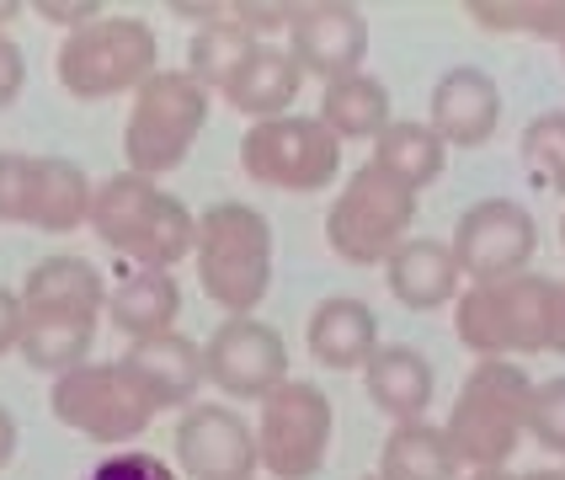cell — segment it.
<instances>
[{"label": "cell", "mask_w": 565, "mask_h": 480, "mask_svg": "<svg viewBox=\"0 0 565 480\" xmlns=\"http://www.w3.org/2000/svg\"><path fill=\"white\" fill-rule=\"evenodd\" d=\"M198 284L220 310L252 316L273 284V224L246 203H214L198 220Z\"/></svg>", "instance_id": "6da1fadb"}, {"label": "cell", "mask_w": 565, "mask_h": 480, "mask_svg": "<svg viewBox=\"0 0 565 480\" xmlns=\"http://www.w3.org/2000/svg\"><path fill=\"white\" fill-rule=\"evenodd\" d=\"M160 70L156 28L139 17H96L92 28L70 32L54 54V75L70 96L102 102V96L139 92Z\"/></svg>", "instance_id": "7a4b0ae2"}, {"label": "cell", "mask_w": 565, "mask_h": 480, "mask_svg": "<svg viewBox=\"0 0 565 480\" xmlns=\"http://www.w3.org/2000/svg\"><path fill=\"white\" fill-rule=\"evenodd\" d=\"M209 124V86L188 70H156L139 92L124 128V156L134 177H166L192 156V139Z\"/></svg>", "instance_id": "3957f363"}, {"label": "cell", "mask_w": 565, "mask_h": 480, "mask_svg": "<svg viewBox=\"0 0 565 480\" xmlns=\"http://www.w3.org/2000/svg\"><path fill=\"white\" fill-rule=\"evenodd\" d=\"M411 220H416V192L401 188L395 177H384L374 160H369L337 192V203L326 214V241H331V252L342 256V262L369 267V262H384L406 241Z\"/></svg>", "instance_id": "277c9868"}, {"label": "cell", "mask_w": 565, "mask_h": 480, "mask_svg": "<svg viewBox=\"0 0 565 480\" xmlns=\"http://www.w3.org/2000/svg\"><path fill=\"white\" fill-rule=\"evenodd\" d=\"M49 406L70 433H81L92 444H128L156 422V406L124 369V358L118 363H81V369L60 374Z\"/></svg>", "instance_id": "5b68a950"}, {"label": "cell", "mask_w": 565, "mask_h": 480, "mask_svg": "<svg viewBox=\"0 0 565 480\" xmlns=\"http://www.w3.org/2000/svg\"><path fill=\"white\" fill-rule=\"evenodd\" d=\"M241 166L262 188L282 192H320L342 171V139L320 118H262L241 139Z\"/></svg>", "instance_id": "8992f818"}, {"label": "cell", "mask_w": 565, "mask_h": 480, "mask_svg": "<svg viewBox=\"0 0 565 480\" xmlns=\"http://www.w3.org/2000/svg\"><path fill=\"white\" fill-rule=\"evenodd\" d=\"M331 401L310 380H282L262 401L256 422V454L278 480H315L331 454Z\"/></svg>", "instance_id": "52a82bcc"}, {"label": "cell", "mask_w": 565, "mask_h": 480, "mask_svg": "<svg viewBox=\"0 0 565 480\" xmlns=\"http://www.w3.org/2000/svg\"><path fill=\"white\" fill-rule=\"evenodd\" d=\"M539 252V224L523 203L512 198H486L465 209V220L454 230V262L470 284H507L518 273H529Z\"/></svg>", "instance_id": "ba28073f"}, {"label": "cell", "mask_w": 565, "mask_h": 480, "mask_svg": "<svg viewBox=\"0 0 565 480\" xmlns=\"http://www.w3.org/2000/svg\"><path fill=\"white\" fill-rule=\"evenodd\" d=\"M203 374L214 390L235 395V401H267L288 380V348L267 320L230 316L203 342Z\"/></svg>", "instance_id": "9c48e42d"}, {"label": "cell", "mask_w": 565, "mask_h": 480, "mask_svg": "<svg viewBox=\"0 0 565 480\" xmlns=\"http://www.w3.org/2000/svg\"><path fill=\"white\" fill-rule=\"evenodd\" d=\"M177 465L188 480H252L262 465L256 427H246V416L220 401H203L177 427Z\"/></svg>", "instance_id": "30bf717a"}, {"label": "cell", "mask_w": 565, "mask_h": 480, "mask_svg": "<svg viewBox=\"0 0 565 480\" xmlns=\"http://www.w3.org/2000/svg\"><path fill=\"white\" fill-rule=\"evenodd\" d=\"M288 54L305 75H320L326 86L342 81V75H358L363 60H369V22L358 6L347 0H315V6H299V22L288 32Z\"/></svg>", "instance_id": "8fae6325"}, {"label": "cell", "mask_w": 565, "mask_h": 480, "mask_svg": "<svg viewBox=\"0 0 565 480\" xmlns=\"http://www.w3.org/2000/svg\"><path fill=\"white\" fill-rule=\"evenodd\" d=\"M497 124H502V92L486 70L459 64L433 86V134L443 145L475 150L497 134Z\"/></svg>", "instance_id": "7c38bea8"}, {"label": "cell", "mask_w": 565, "mask_h": 480, "mask_svg": "<svg viewBox=\"0 0 565 480\" xmlns=\"http://www.w3.org/2000/svg\"><path fill=\"white\" fill-rule=\"evenodd\" d=\"M384 284H390V294H395L406 310H443L448 299H459L465 273H459L448 241L406 235L395 252L384 256Z\"/></svg>", "instance_id": "4fadbf2b"}, {"label": "cell", "mask_w": 565, "mask_h": 480, "mask_svg": "<svg viewBox=\"0 0 565 480\" xmlns=\"http://www.w3.org/2000/svg\"><path fill=\"white\" fill-rule=\"evenodd\" d=\"M124 369L139 380V390L150 395L156 412L188 406V395H198V384L209 380L203 374V348L192 337H177V331H160V337L134 342L124 352Z\"/></svg>", "instance_id": "5bb4252c"}, {"label": "cell", "mask_w": 565, "mask_h": 480, "mask_svg": "<svg viewBox=\"0 0 565 480\" xmlns=\"http://www.w3.org/2000/svg\"><path fill=\"white\" fill-rule=\"evenodd\" d=\"M305 342H310L315 363L320 369H363L379 352V316L352 299V294H337V299H320L310 310V326H305Z\"/></svg>", "instance_id": "9a60e30c"}, {"label": "cell", "mask_w": 565, "mask_h": 480, "mask_svg": "<svg viewBox=\"0 0 565 480\" xmlns=\"http://www.w3.org/2000/svg\"><path fill=\"white\" fill-rule=\"evenodd\" d=\"M96 337V316L86 310H49V305H28V320H22V342H17V358L38 369V374H70L86 363Z\"/></svg>", "instance_id": "2e32d148"}, {"label": "cell", "mask_w": 565, "mask_h": 480, "mask_svg": "<svg viewBox=\"0 0 565 480\" xmlns=\"http://www.w3.org/2000/svg\"><path fill=\"white\" fill-rule=\"evenodd\" d=\"M299 86H305V70L294 64L288 43H256L252 60L241 64V75L224 86V102L262 124V118H282L294 107Z\"/></svg>", "instance_id": "e0dca14e"}, {"label": "cell", "mask_w": 565, "mask_h": 480, "mask_svg": "<svg viewBox=\"0 0 565 480\" xmlns=\"http://www.w3.org/2000/svg\"><path fill=\"white\" fill-rule=\"evenodd\" d=\"M443 433H448V444L459 454V465H475V470H502L512 459V448L523 444V422L497 412L480 395H459Z\"/></svg>", "instance_id": "ac0fdd59"}, {"label": "cell", "mask_w": 565, "mask_h": 480, "mask_svg": "<svg viewBox=\"0 0 565 480\" xmlns=\"http://www.w3.org/2000/svg\"><path fill=\"white\" fill-rule=\"evenodd\" d=\"M363 384H369L379 412H390L395 422H422V412L433 406V363L406 342L379 348L363 363Z\"/></svg>", "instance_id": "d6986e66"}, {"label": "cell", "mask_w": 565, "mask_h": 480, "mask_svg": "<svg viewBox=\"0 0 565 480\" xmlns=\"http://www.w3.org/2000/svg\"><path fill=\"white\" fill-rule=\"evenodd\" d=\"M160 203V188L150 177H134V171H118V177H107V182H96L92 192V230L102 246H113V252L134 256L139 246V235H145V224L156 214Z\"/></svg>", "instance_id": "ffe728a7"}, {"label": "cell", "mask_w": 565, "mask_h": 480, "mask_svg": "<svg viewBox=\"0 0 565 480\" xmlns=\"http://www.w3.org/2000/svg\"><path fill=\"white\" fill-rule=\"evenodd\" d=\"M107 316H113V326L124 331L128 342L160 337V331H171V320L182 316V288H177L171 273H160V267H139V273L124 278L118 294L107 299Z\"/></svg>", "instance_id": "44dd1931"}, {"label": "cell", "mask_w": 565, "mask_h": 480, "mask_svg": "<svg viewBox=\"0 0 565 480\" xmlns=\"http://www.w3.org/2000/svg\"><path fill=\"white\" fill-rule=\"evenodd\" d=\"M379 476L384 480H459V454L448 444V433L433 422H395V433L384 438L379 454Z\"/></svg>", "instance_id": "7402d4cb"}, {"label": "cell", "mask_w": 565, "mask_h": 480, "mask_svg": "<svg viewBox=\"0 0 565 480\" xmlns=\"http://www.w3.org/2000/svg\"><path fill=\"white\" fill-rule=\"evenodd\" d=\"M92 177L64 156H43L38 160V188H32V230H49V235H64L75 224L92 220Z\"/></svg>", "instance_id": "603a6c76"}, {"label": "cell", "mask_w": 565, "mask_h": 480, "mask_svg": "<svg viewBox=\"0 0 565 480\" xmlns=\"http://www.w3.org/2000/svg\"><path fill=\"white\" fill-rule=\"evenodd\" d=\"M443 160H448V145L433 134V124H411V118L395 124L390 118V128L374 139V166L411 192L433 188L443 177Z\"/></svg>", "instance_id": "cb8c5ba5"}, {"label": "cell", "mask_w": 565, "mask_h": 480, "mask_svg": "<svg viewBox=\"0 0 565 480\" xmlns=\"http://www.w3.org/2000/svg\"><path fill=\"white\" fill-rule=\"evenodd\" d=\"M22 305H49V310H107V284L86 256H43L22 284Z\"/></svg>", "instance_id": "d4e9b609"}, {"label": "cell", "mask_w": 565, "mask_h": 480, "mask_svg": "<svg viewBox=\"0 0 565 480\" xmlns=\"http://www.w3.org/2000/svg\"><path fill=\"white\" fill-rule=\"evenodd\" d=\"M320 124L331 128L337 139H379L390 128V92L374 75H342L331 81L320 96Z\"/></svg>", "instance_id": "484cf974"}, {"label": "cell", "mask_w": 565, "mask_h": 480, "mask_svg": "<svg viewBox=\"0 0 565 480\" xmlns=\"http://www.w3.org/2000/svg\"><path fill=\"white\" fill-rule=\"evenodd\" d=\"M502 288V316H507V348L512 352H550V320H555V278L544 273H518Z\"/></svg>", "instance_id": "4316f807"}, {"label": "cell", "mask_w": 565, "mask_h": 480, "mask_svg": "<svg viewBox=\"0 0 565 480\" xmlns=\"http://www.w3.org/2000/svg\"><path fill=\"white\" fill-rule=\"evenodd\" d=\"M256 38L241 22H230V17H220V22H209V28L192 32L188 43V75L198 81V86H209V92H224L235 75H241V64L252 60Z\"/></svg>", "instance_id": "83f0119b"}, {"label": "cell", "mask_w": 565, "mask_h": 480, "mask_svg": "<svg viewBox=\"0 0 565 480\" xmlns=\"http://www.w3.org/2000/svg\"><path fill=\"white\" fill-rule=\"evenodd\" d=\"M198 252V220H192V209L182 198H171V192H160L156 214L145 224V235H139V246H134V262L139 267H160V273H171L182 256Z\"/></svg>", "instance_id": "f1b7e54d"}, {"label": "cell", "mask_w": 565, "mask_h": 480, "mask_svg": "<svg viewBox=\"0 0 565 480\" xmlns=\"http://www.w3.org/2000/svg\"><path fill=\"white\" fill-rule=\"evenodd\" d=\"M454 331L459 342L480 358H502L507 348V316H502V288L497 284H470L454 299Z\"/></svg>", "instance_id": "f546056e"}, {"label": "cell", "mask_w": 565, "mask_h": 480, "mask_svg": "<svg viewBox=\"0 0 565 480\" xmlns=\"http://www.w3.org/2000/svg\"><path fill=\"white\" fill-rule=\"evenodd\" d=\"M465 395H480V401H491L497 412L523 422V416H529V401H534V380H529L512 358H480V369L465 380Z\"/></svg>", "instance_id": "4dcf8cb0"}, {"label": "cell", "mask_w": 565, "mask_h": 480, "mask_svg": "<svg viewBox=\"0 0 565 480\" xmlns=\"http://www.w3.org/2000/svg\"><path fill=\"white\" fill-rule=\"evenodd\" d=\"M523 160L550 188L565 192V113H539L534 124L523 128Z\"/></svg>", "instance_id": "1f68e13d"}, {"label": "cell", "mask_w": 565, "mask_h": 480, "mask_svg": "<svg viewBox=\"0 0 565 480\" xmlns=\"http://www.w3.org/2000/svg\"><path fill=\"white\" fill-rule=\"evenodd\" d=\"M523 433H534L539 448L561 454L565 459V374L561 380L534 384V401H529V416H523Z\"/></svg>", "instance_id": "d6a6232c"}, {"label": "cell", "mask_w": 565, "mask_h": 480, "mask_svg": "<svg viewBox=\"0 0 565 480\" xmlns=\"http://www.w3.org/2000/svg\"><path fill=\"white\" fill-rule=\"evenodd\" d=\"M32 188H38V160L0 156V224H28Z\"/></svg>", "instance_id": "836d02e7"}, {"label": "cell", "mask_w": 565, "mask_h": 480, "mask_svg": "<svg viewBox=\"0 0 565 480\" xmlns=\"http://www.w3.org/2000/svg\"><path fill=\"white\" fill-rule=\"evenodd\" d=\"M230 22H241L256 43H273V32H294L299 6H288V0H235L230 6Z\"/></svg>", "instance_id": "e575fe53"}, {"label": "cell", "mask_w": 565, "mask_h": 480, "mask_svg": "<svg viewBox=\"0 0 565 480\" xmlns=\"http://www.w3.org/2000/svg\"><path fill=\"white\" fill-rule=\"evenodd\" d=\"M465 11L486 32H534L539 0H470Z\"/></svg>", "instance_id": "d590c367"}, {"label": "cell", "mask_w": 565, "mask_h": 480, "mask_svg": "<svg viewBox=\"0 0 565 480\" xmlns=\"http://www.w3.org/2000/svg\"><path fill=\"white\" fill-rule=\"evenodd\" d=\"M28 11H38L43 22H54L64 32H81V28H92L107 6L102 0H28Z\"/></svg>", "instance_id": "8d00e7d4"}, {"label": "cell", "mask_w": 565, "mask_h": 480, "mask_svg": "<svg viewBox=\"0 0 565 480\" xmlns=\"http://www.w3.org/2000/svg\"><path fill=\"white\" fill-rule=\"evenodd\" d=\"M22 81H28V60H22V49L0 32V107H11V102H17Z\"/></svg>", "instance_id": "74e56055"}, {"label": "cell", "mask_w": 565, "mask_h": 480, "mask_svg": "<svg viewBox=\"0 0 565 480\" xmlns=\"http://www.w3.org/2000/svg\"><path fill=\"white\" fill-rule=\"evenodd\" d=\"M22 320H28L22 294L0 288V358H6V352H17V342H22Z\"/></svg>", "instance_id": "f35d334b"}, {"label": "cell", "mask_w": 565, "mask_h": 480, "mask_svg": "<svg viewBox=\"0 0 565 480\" xmlns=\"http://www.w3.org/2000/svg\"><path fill=\"white\" fill-rule=\"evenodd\" d=\"M550 352L565 358V284L555 288V320H550Z\"/></svg>", "instance_id": "ab89813d"}, {"label": "cell", "mask_w": 565, "mask_h": 480, "mask_svg": "<svg viewBox=\"0 0 565 480\" xmlns=\"http://www.w3.org/2000/svg\"><path fill=\"white\" fill-rule=\"evenodd\" d=\"M17 454V416L0 406V470H6V459Z\"/></svg>", "instance_id": "60d3db41"}, {"label": "cell", "mask_w": 565, "mask_h": 480, "mask_svg": "<svg viewBox=\"0 0 565 480\" xmlns=\"http://www.w3.org/2000/svg\"><path fill=\"white\" fill-rule=\"evenodd\" d=\"M22 11H28V6H22V0H0V32H6V22H17V17H22Z\"/></svg>", "instance_id": "b9f144b4"}, {"label": "cell", "mask_w": 565, "mask_h": 480, "mask_svg": "<svg viewBox=\"0 0 565 480\" xmlns=\"http://www.w3.org/2000/svg\"><path fill=\"white\" fill-rule=\"evenodd\" d=\"M470 480H518V476H507V470H475Z\"/></svg>", "instance_id": "7bdbcfd3"}, {"label": "cell", "mask_w": 565, "mask_h": 480, "mask_svg": "<svg viewBox=\"0 0 565 480\" xmlns=\"http://www.w3.org/2000/svg\"><path fill=\"white\" fill-rule=\"evenodd\" d=\"M518 480H565L561 470H534V476H518Z\"/></svg>", "instance_id": "ee69618b"}, {"label": "cell", "mask_w": 565, "mask_h": 480, "mask_svg": "<svg viewBox=\"0 0 565 480\" xmlns=\"http://www.w3.org/2000/svg\"><path fill=\"white\" fill-rule=\"evenodd\" d=\"M561 246H565V220H561Z\"/></svg>", "instance_id": "f6af8a7d"}, {"label": "cell", "mask_w": 565, "mask_h": 480, "mask_svg": "<svg viewBox=\"0 0 565 480\" xmlns=\"http://www.w3.org/2000/svg\"><path fill=\"white\" fill-rule=\"evenodd\" d=\"M561 60H565V38H561Z\"/></svg>", "instance_id": "bcb514c9"}, {"label": "cell", "mask_w": 565, "mask_h": 480, "mask_svg": "<svg viewBox=\"0 0 565 480\" xmlns=\"http://www.w3.org/2000/svg\"><path fill=\"white\" fill-rule=\"evenodd\" d=\"M363 480H384V476H363Z\"/></svg>", "instance_id": "7dc6e473"}, {"label": "cell", "mask_w": 565, "mask_h": 480, "mask_svg": "<svg viewBox=\"0 0 565 480\" xmlns=\"http://www.w3.org/2000/svg\"><path fill=\"white\" fill-rule=\"evenodd\" d=\"M561 476H565V470H561Z\"/></svg>", "instance_id": "c3c4849f"}]
</instances>
